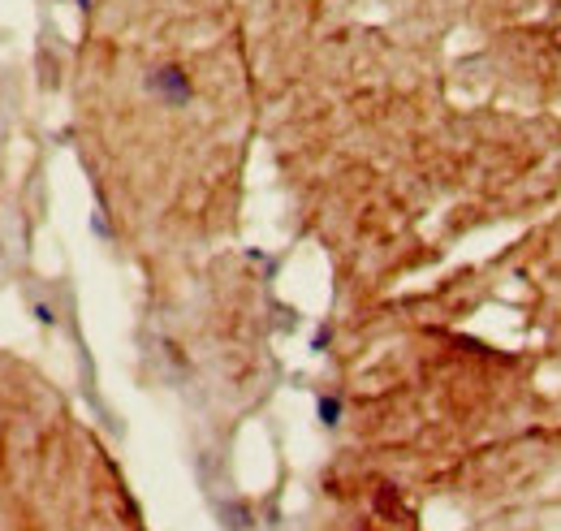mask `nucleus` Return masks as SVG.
Segmentation results:
<instances>
[{"label":"nucleus","mask_w":561,"mask_h":531,"mask_svg":"<svg viewBox=\"0 0 561 531\" xmlns=\"http://www.w3.org/2000/svg\"><path fill=\"white\" fill-rule=\"evenodd\" d=\"M147 91L169 108H186L190 95H195V83H190V74L182 70V65H160V70L147 74Z\"/></svg>","instance_id":"1"},{"label":"nucleus","mask_w":561,"mask_h":531,"mask_svg":"<svg viewBox=\"0 0 561 531\" xmlns=\"http://www.w3.org/2000/svg\"><path fill=\"white\" fill-rule=\"evenodd\" d=\"M74 5H87V0H74Z\"/></svg>","instance_id":"3"},{"label":"nucleus","mask_w":561,"mask_h":531,"mask_svg":"<svg viewBox=\"0 0 561 531\" xmlns=\"http://www.w3.org/2000/svg\"><path fill=\"white\" fill-rule=\"evenodd\" d=\"M320 419H324L328 428H333L337 419H341V398H333V393H328V398H320Z\"/></svg>","instance_id":"2"}]
</instances>
